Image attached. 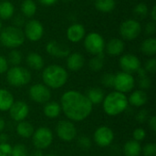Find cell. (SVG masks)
<instances>
[{"label":"cell","mask_w":156,"mask_h":156,"mask_svg":"<svg viewBox=\"0 0 156 156\" xmlns=\"http://www.w3.org/2000/svg\"><path fill=\"white\" fill-rule=\"evenodd\" d=\"M66 64H67V68L69 70L79 71L83 68V66L85 64V58H84L83 55L79 52L70 53L67 57Z\"/></svg>","instance_id":"obj_18"},{"label":"cell","mask_w":156,"mask_h":156,"mask_svg":"<svg viewBox=\"0 0 156 156\" xmlns=\"http://www.w3.org/2000/svg\"><path fill=\"white\" fill-rule=\"evenodd\" d=\"M22 54L19 50L17 49H12L9 53H8V58H7V61L8 63H10L12 66H19L20 63L22 62Z\"/></svg>","instance_id":"obj_32"},{"label":"cell","mask_w":156,"mask_h":156,"mask_svg":"<svg viewBox=\"0 0 156 156\" xmlns=\"http://www.w3.org/2000/svg\"><path fill=\"white\" fill-rule=\"evenodd\" d=\"M103 66H104V55H103V53L100 54V55L93 56V58H91L89 61V67L94 72L101 70Z\"/></svg>","instance_id":"obj_31"},{"label":"cell","mask_w":156,"mask_h":156,"mask_svg":"<svg viewBox=\"0 0 156 156\" xmlns=\"http://www.w3.org/2000/svg\"><path fill=\"white\" fill-rule=\"evenodd\" d=\"M8 112H9L10 118L13 121L19 122L22 121H25L26 118L28 116L29 107L25 101H14L13 105L11 106Z\"/></svg>","instance_id":"obj_16"},{"label":"cell","mask_w":156,"mask_h":156,"mask_svg":"<svg viewBox=\"0 0 156 156\" xmlns=\"http://www.w3.org/2000/svg\"><path fill=\"white\" fill-rule=\"evenodd\" d=\"M145 32H146L147 35H151V36L152 35H154L156 32L155 22L151 21V22L147 23L146 26H145Z\"/></svg>","instance_id":"obj_44"},{"label":"cell","mask_w":156,"mask_h":156,"mask_svg":"<svg viewBox=\"0 0 156 156\" xmlns=\"http://www.w3.org/2000/svg\"><path fill=\"white\" fill-rule=\"evenodd\" d=\"M77 128L71 121L62 120L59 121L56 126V133L58 137L66 143L73 141L77 136Z\"/></svg>","instance_id":"obj_10"},{"label":"cell","mask_w":156,"mask_h":156,"mask_svg":"<svg viewBox=\"0 0 156 156\" xmlns=\"http://www.w3.org/2000/svg\"><path fill=\"white\" fill-rule=\"evenodd\" d=\"M46 51L51 57L57 58H67L70 54V48L63 42L57 40H50L46 45Z\"/></svg>","instance_id":"obj_14"},{"label":"cell","mask_w":156,"mask_h":156,"mask_svg":"<svg viewBox=\"0 0 156 156\" xmlns=\"http://www.w3.org/2000/svg\"><path fill=\"white\" fill-rule=\"evenodd\" d=\"M66 36L69 41H70L71 43H79L83 40L86 36L85 27L82 24L74 23L68 27L66 31Z\"/></svg>","instance_id":"obj_17"},{"label":"cell","mask_w":156,"mask_h":156,"mask_svg":"<svg viewBox=\"0 0 156 156\" xmlns=\"http://www.w3.org/2000/svg\"><path fill=\"white\" fill-rule=\"evenodd\" d=\"M151 18H152L153 22L156 21V5H154L151 10Z\"/></svg>","instance_id":"obj_50"},{"label":"cell","mask_w":156,"mask_h":156,"mask_svg":"<svg viewBox=\"0 0 156 156\" xmlns=\"http://www.w3.org/2000/svg\"><path fill=\"white\" fill-rule=\"evenodd\" d=\"M14 96L13 94L5 90L0 89V111L1 112H8L11 106L14 103Z\"/></svg>","instance_id":"obj_23"},{"label":"cell","mask_w":156,"mask_h":156,"mask_svg":"<svg viewBox=\"0 0 156 156\" xmlns=\"http://www.w3.org/2000/svg\"><path fill=\"white\" fill-rule=\"evenodd\" d=\"M34 132L35 130H34L33 125L27 121L19 122L16 125V133L22 138L27 139V138L32 137Z\"/></svg>","instance_id":"obj_25"},{"label":"cell","mask_w":156,"mask_h":156,"mask_svg":"<svg viewBox=\"0 0 156 156\" xmlns=\"http://www.w3.org/2000/svg\"><path fill=\"white\" fill-rule=\"evenodd\" d=\"M39 3L42 5H45V6H50V5H55L58 0H38Z\"/></svg>","instance_id":"obj_47"},{"label":"cell","mask_w":156,"mask_h":156,"mask_svg":"<svg viewBox=\"0 0 156 156\" xmlns=\"http://www.w3.org/2000/svg\"><path fill=\"white\" fill-rule=\"evenodd\" d=\"M11 156H29L27 147L24 144H16L12 148Z\"/></svg>","instance_id":"obj_34"},{"label":"cell","mask_w":156,"mask_h":156,"mask_svg":"<svg viewBox=\"0 0 156 156\" xmlns=\"http://www.w3.org/2000/svg\"><path fill=\"white\" fill-rule=\"evenodd\" d=\"M5 127V122L3 118L0 117V133H2L4 131Z\"/></svg>","instance_id":"obj_52"},{"label":"cell","mask_w":156,"mask_h":156,"mask_svg":"<svg viewBox=\"0 0 156 156\" xmlns=\"http://www.w3.org/2000/svg\"><path fill=\"white\" fill-rule=\"evenodd\" d=\"M142 153L144 156H156V145L154 144H147L142 148Z\"/></svg>","instance_id":"obj_36"},{"label":"cell","mask_w":156,"mask_h":156,"mask_svg":"<svg viewBox=\"0 0 156 156\" xmlns=\"http://www.w3.org/2000/svg\"><path fill=\"white\" fill-rule=\"evenodd\" d=\"M95 8L102 13H110L113 11L116 7L115 0H95Z\"/></svg>","instance_id":"obj_30"},{"label":"cell","mask_w":156,"mask_h":156,"mask_svg":"<svg viewBox=\"0 0 156 156\" xmlns=\"http://www.w3.org/2000/svg\"><path fill=\"white\" fill-rule=\"evenodd\" d=\"M142 154V146L139 142L130 140L123 145L124 156H140Z\"/></svg>","instance_id":"obj_24"},{"label":"cell","mask_w":156,"mask_h":156,"mask_svg":"<svg viewBox=\"0 0 156 156\" xmlns=\"http://www.w3.org/2000/svg\"><path fill=\"white\" fill-rule=\"evenodd\" d=\"M114 82V74L112 73H105L101 77V83L106 88H112Z\"/></svg>","instance_id":"obj_35"},{"label":"cell","mask_w":156,"mask_h":156,"mask_svg":"<svg viewBox=\"0 0 156 156\" xmlns=\"http://www.w3.org/2000/svg\"><path fill=\"white\" fill-rule=\"evenodd\" d=\"M24 25H25V20H24L23 17H21V16H16V17L14 19V26H15V27L21 28V27L24 26Z\"/></svg>","instance_id":"obj_45"},{"label":"cell","mask_w":156,"mask_h":156,"mask_svg":"<svg viewBox=\"0 0 156 156\" xmlns=\"http://www.w3.org/2000/svg\"><path fill=\"white\" fill-rule=\"evenodd\" d=\"M69 74L63 67L51 64L44 68L42 71V80L44 84L49 89H60L68 81Z\"/></svg>","instance_id":"obj_2"},{"label":"cell","mask_w":156,"mask_h":156,"mask_svg":"<svg viewBox=\"0 0 156 156\" xmlns=\"http://www.w3.org/2000/svg\"><path fill=\"white\" fill-rule=\"evenodd\" d=\"M136 73L138 74V76H139V78H140V79H141V78H144V77H146V76H147V74H148V73L146 72V70H145L144 68H142V67H141V68L136 71Z\"/></svg>","instance_id":"obj_48"},{"label":"cell","mask_w":156,"mask_h":156,"mask_svg":"<svg viewBox=\"0 0 156 156\" xmlns=\"http://www.w3.org/2000/svg\"><path fill=\"white\" fill-rule=\"evenodd\" d=\"M25 35L21 28L15 26H8L0 31V43L7 48L16 49L25 42Z\"/></svg>","instance_id":"obj_4"},{"label":"cell","mask_w":156,"mask_h":156,"mask_svg":"<svg viewBox=\"0 0 156 156\" xmlns=\"http://www.w3.org/2000/svg\"><path fill=\"white\" fill-rule=\"evenodd\" d=\"M152 86V80L151 79L146 76V77H144V78H141L139 80V87L144 90H148L150 89Z\"/></svg>","instance_id":"obj_41"},{"label":"cell","mask_w":156,"mask_h":156,"mask_svg":"<svg viewBox=\"0 0 156 156\" xmlns=\"http://www.w3.org/2000/svg\"><path fill=\"white\" fill-rule=\"evenodd\" d=\"M78 144L79 146L82 149V150H89L91 146V141L89 137L86 136H81L79 138L78 140Z\"/></svg>","instance_id":"obj_39"},{"label":"cell","mask_w":156,"mask_h":156,"mask_svg":"<svg viewBox=\"0 0 156 156\" xmlns=\"http://www.w3.org/2000/svg\"><path fill=\"white\" fill-rule=\"evenodd\" d=\"M93 140L98 146L107 147L112 144L114 140V133L108 126H100L94 132Z\"/></svg>","instance_id":"obj_13"},{"label":"cell","mask_w":156,"mask_h":156,"mask_svg":"<svg viewBox=\"0 0 156 156\" xmlns=\"http://www.w3.org/2000/svg\"><path fill=\"white\" fill-rule=\"evenodd\" d=\"M86 96L89 99V101L92 103V105H97L102 102L105 94L102 89L98 87H93L88 90Z\"/></svg>","instance_id":"obj_26"},{"label":"cell","mask_w":156,"mask_h":156,"mask_svg":"<svg viewBox=\"0 0 156 156\" xmlns=\"http://www.w3.org/2000/svg\"><path fill=\"white\" fill-rule=\"evenodd\" d=\"M29 98L37 103H47L51 98V91L45 84L36 83L29 88Z\"/></svg>","instance_id":"obj_11"},{"label":"cell","mask_w":156,"mask_h":156,"mask_svg":"<svg viewBox=\"0 0 156 156\" xmlns=\"http://www.w3.org/2000/svg\"><path fill=\"white\" fill-rule=\"evenodd\" d=\"M119 65L123 72H127L130 74L136 72L142 67L139 58L131 53L122 55L120 58Z\"/></svg>","instance_id":"obj_15"},{"label":"cell","mask_w":156,"mask_h":156,"mask_svg":"<svg viewBox=\"0 0 156 156\" xmlns=\"http://www.w3.org/2000/svg\"><path fill=\"white\" fill-rule=\"evenodd\" d=\"M43 113L49 119H55L61 113L60 104L57 101H48L43 108Z\"/></svg>","instance_id":"obj_22"},{"label":"cell","mask_w":156,"mask_h":156,"mask_svg":"<svg viewBox=\"0 0 156 156\" xmlns=\"http://www.w3.org/2000/svg\"><path fill=\"white\" fill-rule=\"evenodd\" d=\"M5 73L7 83L16 88L27 85L32 79L31 72L27 69L21 66H13L8 69Z\"/></svg>","instance_id":"obj_5"},{"label":"cell","mask_w":156,"mask_h":156,"mask_svg":"<svg viewBox=\"0 0 156 156\" xmlns=\"http://www.w3.org/2000/svg\"><path fill=\"white\" fill-rule=\"evenodd\" d=\"M65 2H71V1H73V0H64Z\"/></svg>","instance_id":"obj_55"},{"label":"cell","mask_w":156,"mask_h":156,"mask_svg":"<svg viewBox=\"0 0 156 156\" xmlns=\"http://www.w3.org/2000/svg\"><path fill=\"white\" fill-rule=\"evenodd\" d=\"M33 144L37 150H45L49 147L53 142V133L47 127H39L32 135Z\"/></svg>","instance_id":"obj_9"},{"label":"cell","mask_w":156,"mask_h":156,"mask_svg":"<svg viewBox=\"0 0 156 156\" xmlns=\"http://www.w3.org/2000/svg\"><path fill=\"white\" fill-rule=\"evenodd\" d=\"M59 104L65 116L69 121L76 122L86 120L93 110V105L87 96L74 90L64 92Z\"/></svg>","instance_id":"obj_1"},{"label":"cell","mask_w":156,"mask_h":156,"mask_svg":"<svg viewBox=\"0 0 156 156\" xmlns=\"http://www.w3.org/2000/svg\"><path fill=\"white\" fill-rule=\"evenodd\" d=\"M120 34L125 40L136 39L142 32V25L139 21L129 18L123 21L119 28Z\"/></svg>","instance_id":"obj_7"},{"label":"cell","mask_w":156,"mask_h":156,"mask_svg":"<svg viewBox=\"0 0 156 156\" xmlns=\"http://www.w3.org/2000/svg\"><path fill=\"white\" fill-rule=\"evenodd\" d=\"M101 103L104 112L112 117L120 115L129 106L127 96L116 90L106 95Z\"/></svg>","instance_id":"obj_3"},{"label":"cell","mask_w":156,"mask_h":156,"mask_svg":"<svg viewBox=\"0 0 156 156\" xmlns=\"http://www.w3.org/2000/svg\"><path fill=\"white\" fill-rule=\"evenodd\" d=\"M147 101H148L147 93L143 90H133L128 98L129 104H131L134 107H137V108H140V107H143L144 105H145Z\"/></svg>","instance_id":"obj_20"},{"label":"cell","mask_w":156,"mask_h":156,"mask_svg":"<svg viewBox=\"0 0 156 156\" xmlns=\"http://www.w3.org/2000/svg\"><path fill=\"white\" fill-rule=\"evenodd\" d=\"M24 35L28 40L32 42H37L43 37L44 27L37 19H30L25 24Z\"/></svg>","instance_id":"obj_12"},{"label":"cell","mask_w":156,"mask_h":156,"mask_svg":"<svg viewBox=\"0 0 156 156\" xmlns=\"http://www.w3.org/2000/svg\"><path fill=\"white\" fill-rule=\"evenodd\" d=\"M21 13L26 17H32L35 16L37 10V4L34 0H24L20 6Z\"/></svg>","instance_id":"obj_29"},{"label":"cell","mask_w":156,"mask_h":156,"mask_svg":"<svg viewBox=\"0 0 156 156\" xmlns=\"http://www.w3.org/2000/svg\"><path fill=\"white\" fill-rule=\"evenodd\" d=\"M12 146L8 143L0 144V156H11Z\"/></svg>","instance_id":"obj_40"},{"label":"cell","mask_w":156,"mask_h":156,"mask_svg":"<svg viewBox=\"0 0 156 156\" xmlns=\"http://www.w3.org/2000/svg\"><path fill=\"white\" fill-rule=\"evenodd\" d=\"M147 119H148V111L146 110H141L136 115V120L139 123L145 122Z\"/></svg>","instance_id":"obj_43"},{"label":"cell","mask_w":156,"mask_h":156,"mask_svg":"<svg viewBox=\"0 0 156 156\" xmlns=\"http://www.w3.org/2000/svg\"><path fill=\"white\" fill-rule=\"evenodd\" d=\"M0 1H4V0H0Z\"/></svg>","instance_id":"obj_56"},{"label":"cell","mask_w":156,"mask_h":156,"mask_svg":"<svg viewBox=\"0 0 156 156\" xmlns=\"http://www.w3.org/2000/svg\"><path fill=\"white\" fill-rule=\"evenodd\" d=\"M85 49L91 55L102 54L105 48V40L103 37L97 32H90L84 37Z\"/></svg>","instance_id":"obj_6"},{"label":"cell","mask_w":156,"mask_h":156,"mask_svg":"<svg viewBox=\"0 0 156 156\" xmlns=\"http://www.w3.org/2000/svg\"><path fill=\"white\" fill-rule=\"evenodd\" d=\"M8 69H9V63L7 61V58L0 55V74L5 73Z\"/></svg>","instance_id":"obj_42"},{"label":"cell","mask_w":156,"mask_h":156,"mask_svg":"<svg viewBox=\"0 0 156 156\" xmlns=\"http://www.w3.org/2000/svg\"><path fill=\"white\" fill-rule=\"evenodd\" d=\"M27 66L33 70H40L44 68L45 62L41 55L37 52H30L26 58Z\"/></svg>","instance_id":"obj_21"},{"label":"cell","mask_w":156,"mask_h":156,"mask_svg":"<svg viewBox=\"0 0 156 156\" xmlns=\"http://www.w3.org/2000/svg\"><path fill=\"white\" fill-rule=\"evenodd\" d=\"M2 30V21H1V19H0V31Z\"/></svg>","instance_id":"obj_54"},{"label":"cell","mask_w":156,"mask_h":156,"mask_svg":"<svg viewBox=\"0 0 156 156\" xmlns=\"http://www.w3.org/2000/svg\"><path fill=\"white\" fill-rule=\"evenodd\" d=\"M15 13V6L13 3L8 0L0 1V19L7 20L10 19Z\"/></svg>","instance_id":"obj_27"},{"label":"cell","mask_w":156,"mask_h":156,"mask_svg":"<svg viewBox=\"0 0 156 156\" xmlns=\"http://www.w3.org/2000/svg\"><path fill=\"white\" fill-rule=\"evenodd\" d=\"M30 156H44V154H43V153H42V151H41V150H37V149H36V150L31 154V155Z\"/></svg>","instance_id":"obj_51"},{"label":"cell","mask_w":156,"mask_h":156,"mask_svg":"<svg viewBox=\"0 0 156 156\" xmlns=\"http://www.w3.org/2000/svg\"><path fill=\"white\" fill-rule=\"evenodd\" d=\"M133 13L139 17H145L148 14V5L143 2L138 3L133 8Z\"/></svg>","instance_id":"obj_33"},{"label":"cell","mask_w":156,"mask_h":156,"mask_svg":"<svg viewBox=\"0 0 156 156\" xmlns=\"http://www.w3.org/2000/svg\"><path fill=\"white\" fill-rule=\"evenodd\" d=\"M133 140L136 141V142H142L145 139L146 137V132L144 129L143 128H136L133 133Z\"/></svg>","instance_id":"obj_37"},{"label":"cell","mask_w":156,"mask_h":156,"mask_svg":"<svg viewBox=\"0 0 156 156\" xmlns=\"http://www.w3.org/2000/svg\"><path fill=\"white\" fill-rule=\"evenodd\" d=\"M105 48H106V52L108 55L112 56V57H117L122 54L125 48V45L122 39L115 37V38L110 39L106 43Z\"/></svg>","instance_id":"obj_19"},{"label":"cell","mask_w":156,"mask_h":156,"mask_svg":"<svg viewBox=\"0 0 156 156\" xmlns=\"http://www.w3.org/2000/svg\"><path fill=\"white\" fill-rule=\"evenodd\" d=\"M7 141H8L7 134L3 133H0V144H2V143H7Z\"/></svg>","instance_id":"obj_49"},{"label":"cell","mask_w":156,"mask_h":156,"mask_svg":"<svg viewBox=\"0 0 156 156\" xmlns=\"http://www.w3.org/2000/svg\"><path fill=\"white\" fill-rule=\"evenodd\" d=\"M134 86L135 80L132 74L121 71L114 75L113 88L116 91L125 94L131 92L134 89Z\"/></svg>","instance_id":"obj_8"},{"label":"cell","mask_w":156,"mask_h":156,"mask_svg":"<svg viewBox=\"0 0 156 156\" xmlns=\"http://www.w3.org/2000/svg\"><path fill=\"white\" fill-rule=\"evenodd\" d=\"M149 127L153 132H156V117L155 116H152L149 118V122H148Z\"/></svg>","instance_id":"obj_46"},{"label":"cell","mask_w":156,"mask_h":156,"mask_svg":"<svg viewBox=\"0 0 156 156\" xmlns=\"http://www.w3.org/2000/svg\"><path fill=\"white\" fill-rule=\"evenodd\" d=\"M141 51L148 57H154L156 54L155 38L151 37L144 39L141 44Z\"/></svg>","instance_id":"obj_28"},{"label":"cell","mask_w":156,"mask_h":156,"mask_svg":"<svg viewBox=\"0 0 156 156\" xmlns=\"http://www.w3.org/2000/svg\"><path fill=\"white\" fill-rule=\"evenodd\" d=\"M46 156H57L56 154H47Z\"/></svg>","instance_id":"obj_53"},{"label":"cell","mask_w":156,"mask_h":156,"mask_svg":"<svg viewBox=\"0 0 156 156\" xmlns=\"http://www.w3.org/2000/svg\"><path fill=\"white\" fill-rule=\"evenodd\" d=\"M147 73H151V74H154L156 71V59L155 58H149L145 64H144V68Z\"/></svg>","instance_id":"obj_38"}]
</instances>
